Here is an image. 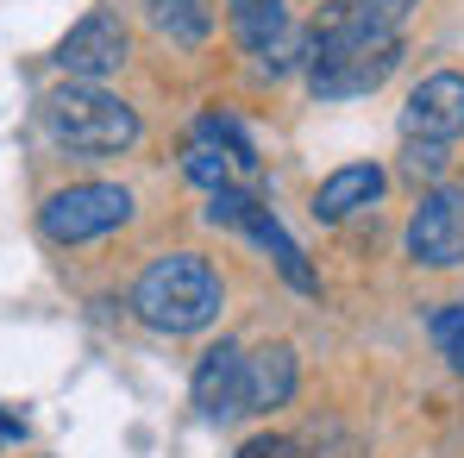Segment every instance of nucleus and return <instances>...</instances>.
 Wrapping results in <instances>:
<instances>
[{
	"instance_id": "nucleus-14",
	"label": "nucleus",
	"mask_w": 464,
	"mask_h": 458,
	"mask_svg": "<svg viewBox=\"0 0 464 458\" xmlns=\"http://www.w3.org/2000/svg\"><path fill=\"white\" fill-rule=\"evenodd\" d=\"M182 170H188V182H201V189L214 195V189H232V170H238V163H232V151L220 139H208V132L195 126V139H188V151H182Z\"/></svg>"
},
{
	"instance_id": "nucleus-13",
	"label": "nucleus",
	"mask_w": 464,
	"mask_h": 458,
	"mask_svg": "<svg viewBox=\"0 0 464 458\" xmlns=\"http://www.w3.org/2000/svg\"><path fill=\"white\" fill-rule=\"evenodd\" d=\"M145 19L169 44H201L214 32V0H145Z\"/></svg>"
},
{
	"instance_id": "nucleus-21",
	"label": "nucleus",
	"mask_w": 464,
	"mask_h": 458,
	"mask_svg": "<svg viewBox=\"0 0 464 458\" xmlns=\"http://www.w3.org/2000/svg\"><path fill=\"white\" fill-rule=\"evenodd\" d=\"M0 440H25V427L19 421H0Z\"/></svg>"
},
{
	"instance_id": "nucleus-19",
	"label": "nucleus",
	"mask_w": 464,
	"mask_h": 458,
	"mask_svg": "<svg viewBox=\"0 0 464 458\" xmlns=\"http://www.w3.org/2000/svg\"><path fill=\"white\" fill-rule=\"evenodd\" d=\"M459 326H464V302H452V307H446V314H440V320H433V339L446 346V339H452Z\"/></svg>"
},
{
	"instance_id": "nucleus-9",
	"label": "nucleus",
	"mask_w": 464,
	"mask_h": 458,
	"mask_svg": "<svg viewBox=\"0 0 464 458\" xmlns=\"http://www.w3.org/2000/svg\"><path fill=\"white\" fill-rule=\"evenodd\" d=\"M238 365H245V352L232 339L201 352V365H195V414L201 421H232L238 414Z\"/></svg>"
},
{
	"instance_id": "nucleus-11",
	"label": "nucleus",
	"mask_w": 464,
	"mask_h": 458,
	"mask_svg": "<svg viewBox=\"0 0 464 458\" xmlns=\"http://www.w3.org/2000/svg\"><path fill=\"white\" fill-rule=\"evenodd\" d=\"M238 227H245L257 245H264V251H270V258H276V270H283V277H289L302 296H314V289H320V283H314V270H308V258H302V245L283 232V220H276V214H270L257 195H251V208H245V220H238Z\"/></svg>"
},
{
	"instance_id": "nucleus-20",
	"label": "nucleus",
	"mask_w": 464,
	"mask_h": 458,
	"mask_svg": "<svg viewBox=\"0 0 464 458\" xmlns=\"http://www.w3.org/2000/svg\"><path fill=\"white\" fill-rule=\"evenodd\" d=\"M446 358H452V371H459V377H464V326H459V333H452V339H446Z\"/></svg>"
},
{
	"instance_id": "nucleus-17",
	"label": "nucleus",
	"mask_w": 464,
	"mask_h": 458,
	"mask_svg": "<svg viewBox=\"0 0 464 458\" xmlns=\"http://www.w3.org/2000/svg\"><path fill=\"white\" fill-rule=\"evenodd\" d=\"M238 458H295V440L289 434H257V440H245Z\"/></svg>"
},
{
	"instance_id": "nucleus-7",
	"label": "nucleus",
	"mask_w": 464,
	"mask_h": 458,
	"mask_svg": "<svg viewBox=\"0 0 464 458\" xmlns=\"http://www.w3.org/2000/svg\"><path fill=\"white\" fill-rule=\"evenodd\" d=\"M464 132V76L459 70H440L427 76L408 107H401V139H427V145H452Z\"/></svg>"
},
{
	"instance_id": "nucleus-5",
	"label": "nucleus",
	"mask_w": 464,
	"mask_h": 458,
	"mask_svg": "<svg viewBox=\"0 0 464 458\" xmlns=\"http://www.w3.org/2000/svg\"><path fill=\"white\" fill-rule=\"evenodd\" d=\"M408 258L427 270H452L464 264V189H433L420 195L414 220H408Z\"/></svg>"
},
{
	"instance_id": "nucleus-15",
	"label": "nucleus",
	"mask_w": 464,
	"mask_h": 458,
	"mask_svg": "<svg viewBox=\"0 0 464 458\" xmlns=\"http://www.w3.org/2000/svg\"><path fill=\"white\" fill-rule=\"evenodd\" d=\"M201 132H208V139H220V145L232 151V163H238V170H251V163H257L251 139L238 132V120H227V113H208V120H201Z\"/></svg>"
},
{
	"instance_id": "nucleus-12",
	"label": "nucleus",
	"mask_w": 464,
	"mask_h": 458,
	"mask_svg": "<svg viewBox=\"0 0 464 458\" xmlns=\"http://www.w3.org/2000/svg\"><path fill=\"white\" fill-rule=\"evenodd\" d=\"M227 19H232V38H238L251 57H264V51L289 32L283 0H227Z\"/></svg>"
},
{
	"instance_id": "nucleus-8",
	"label": "nucleus",
	"mask_w": 464,
	"mask_h": 458,
	"mask_svg": "<svg viewBox=\"0 0 464 458\" xmlns=\"http://www.w3.org/2000/svg\"><path fill=\"white\" fill-rule=\"evenodd\" d=\"M295 352L289 346H264V352H251L245 365H238V414L251 408V414H270V408H283L289 395H295Z\"/></svg>"
},
{
	"instance_id": "nucleus-3",
	"label": "nucleus",
	"mask_w": 464,
	"mask_h": 458,
	"mask_svg": "<svg viewBox=\"0 0 464 458\" xmlns=\"http://www.w3.org/2000/svg\"><path fill=\"white\" fill-rule=\"evenodd\" d=\"M44 126L63 151L82 157H113V151H132L139 145V113L107 94L101 82H63L44 94Z\"/></svg>"
},
{
	"instance_id": "nucleus-2",
	"label": "nucleus",
	"mask_w": 464,
	"mask_h": 458,
	"mask_svg": "<svg viewBox=\"0 0 464 458\" xmlns=\"http://www.w3.org/2000/svg\"><path fill=\"white\" fill-rule=\"evenodd\" d=\"M132 307L139 320L157 326V333H201L214 314H220V277L208 258L195 251H169V258H151L139 289H132Z\"/></svg>"
},
{
	"instance_id": "nucleus-6",
	"label": "nucleus",
	"mask_w": 464,
	"mask_h": 458,
	"mask_svg": "<svg viewBox=\"0 0 464 458\" xmlns=\"http://www.w3.org/2000/svg\"><path fill=\"white\" fill-rule=\"evenodd\" d=\"M126 51H132V38L120 25V13H82L57 44V70L70 82H101L126 63Z\"/></svg>"
},
{
	"instance_id": "nucleus-10",
	"label": "nucleus",
	"mask_w": 464,
	"mask_h": 458,
	"mask_svg": "<svg viewBox=\"0 0 464 458\" xmlns=\"http://www.w3.org/2000/svg\"><path fill=\"white\" fill-rule=\"evenodd\" d=\"M383 189H389V176L377 170V163H345V170H333V176L320 182V195H314V214H320V220H345V214L371 208Z\"/></svg>"
},
{
	"instance_id": "nucleus-4",
	"label": "nucleus",
	"mask_w": 464,
	"mask_h": 458,
	"mask_svg": "<svg viewBox=\"0 0 464 458\" xmlns=\"http://www.w3.org/2000/svg\"><path fill=\"white\" fill-rule=\"evenodd\" d=\"M126 220H132V195L120 182H70V189H57L38 208V227H44V239H57V245L101 239V232L126 227Z\"/></svg>"
},
{
	"instance_id": "nucleus-16",
	"label": "nucleus",
	"mask_w": 464,
	"mask_h": 458,
	"mask_svg": "<svg viewBox=\"0 0 464 458\" xmlns=\"http://www.w3.org/2000/svg\"><path fill=\"white\" fill-rule=\"evenodd\" d=\"M446 163H452L446 145H427V139H408V145H401V170H408V176H446Z\"/></svg>"
},
{
	"instance_id": "nucleus-18",
	"label": "nucleus",
	"mask_w": 464,
	"mask_h": 458,
	"mask_svg": "<svg viewBox=\"0 0 464 458\" xmlns=\"http://www.w3.org/2000/svg\"><path fill=\"white\" fill-rule=\"evenodd\" d=\"M364 6H371L377 19H389V25H401V19H408V13H414L420 0H364Z\"/></svg>"
},
{
	"instance_id": "nucleus-1",
	"label": "nucleus",
	"mask_w": 464,
	"mask_h": 458,
	"mask_svg": "<svg viewBox=\"0 0 464 458\" xmlns=\"http://www.w3.org/2000/svg\"><path fill=\"white\" fill-rule=\"evenodd\" d=\"M308 88L320 101H345V94H371L395 76L401 32L377 19L364 0H333L308 32Z\"/></svg>"
}]
</instances>
